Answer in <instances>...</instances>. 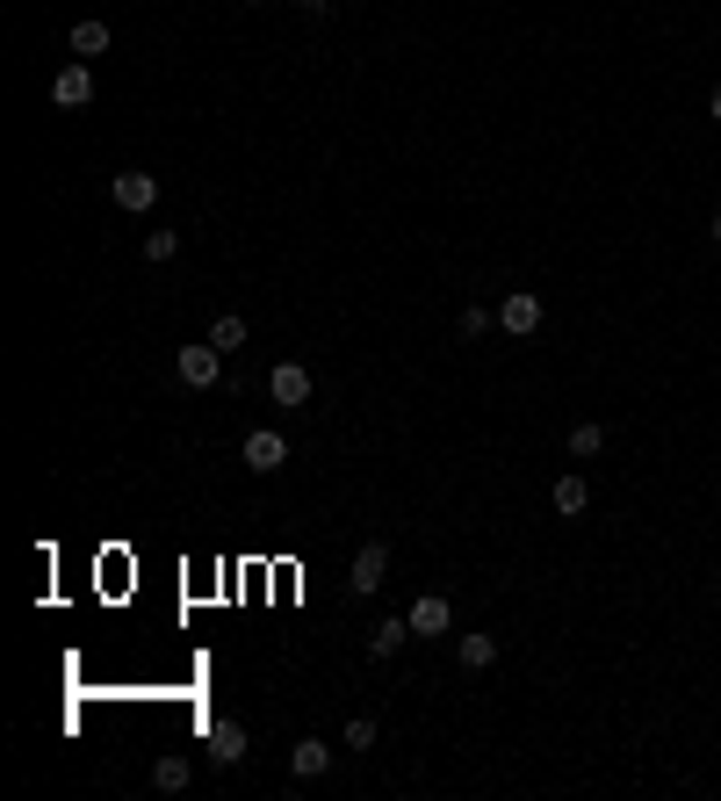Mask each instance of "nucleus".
Segmentation results:
<instances>
[{"mask_svg":"<svg viewBox=\"0 0 721 801\" xmlns=\"http://www.w3.org/2000/svg\"><path fill=\"white\" fill-rule=\"evenodd\" d=\"M382 577H390V549H382V541H360V557H354V571H346V585L368 599V593H382Z\"/></svg>","mask_w":721,"mask_h":801,"instance_id":"1","label":"nucleus"},{"mask_svg":"<svg viewBox=\"0 0 721 801\" xmlns=\"http://www.w3.org/2000/svg\"><path fill=\"white\" fill-rule=\"evenodd\" d=\"M499 325L513 332V340L541 332V297H534V289H505V304H499Z\"/></svg>","mask_w":721,"mask_h":801,"instance_id":"2","label":"nucleus"},{"mask_svg":"<svg viewBox=\"0 0 721 801\" xmlns=\"http://www.w3.org/2000/svg\"><path fill=\"white\" fill-rule=\"evenodd\" d=\"M217 362H224V347H181V354H173V368H181V384H188V390L217 384Z\"/></svg>","mask_w":721,"mask_h":801,"instance_id":"3","label":"nucleus"},{"mask_svg":"<svg viewBox=\"0 0 721 801\" xmlns=\"http://www.w3.org/2000/svg\"><path fill=\"white\" fill-rule=\"evenodd\" d=\"M282 462H289V440H282V434H267V426H260V434H245V470L275 477Z\"/></svg>","mask_w":721,"mask_h":801,"instance_id":"4","label":"nucleus"},{"mask_svg":"<svg viewBox=\"0 0 721 801\" xmlns=\"http://www.w3.org/2000/svg\"><path fill=\"white\" fill-rule=\"evenodd\" d=\"M267 398H275V404H310V368H304V362H275V376H267Z\"/></svg>","mask_w":721,"mask_h":801,"instance_id":"5","label":"nucleus"},{"mask_svg":"<svg viewBox=\"0 0 721 801\" xmlns=\"http://www.w3.org/2000/svg\"><path fill=\"white\" fill-rule=\"evenodd\" d=\"M52 102H58V108H87V102H94V72H87V66H58Z\"/></svg>","mask_w":721,"mask_h":801,"instance_id":"6","label":"nucleus"},{"mask_svg":"<svg viewBox=\"0 0 721 801\" xmlns=\"http://www.w3.org/2000/svg\"><path fill=\"white\" fill-rule=\"evenodd\" d=\"M289 766H296V780H318V773L332 766V744H325V736H296V744H289Z\"/></svg>","mask_w":721,"mask_h":801,"instance_id":"7","label":"nucleus"},{"mask_svg":"<svg viewBox=\"0 0 721 801\" xmlns=\"http://www.w3.org/2000/svg\"><path fill=\"white\" fill-rule=\"evenodd\" d=\"M404 621H412V636H447V599L440 593H419Z\"/></svg>","mask_w":721,"mask_h":801,"instance_id":"8","label":"nucleus"},{"mask_svg":"<svg viewBox=\"0 0 721 801\" xmlns=\"http://www.w3.org/2000/svg\"><path fill=\"white\" fill-rule=\"evenodd\" d=\"M159 203V174H116V209H152Z\"/></svg>","mask_w":721,"mask_h":801,"instance_id":"9","label":"nucleus"},{"mask_svg":"<svg viewBox=\"0 0 721 801\" xmlns=\"http://www.w3.org/2000/svg\"><path fill=\"white\" fill-rule=\"evenodd\" d=\"M549 505H556V513H563V520H577L584 505H592V484H584V477H556V491H549Z\"/></svg>","mask_w":721,"mask_h":801,"instance_id":"10","label":"nucleus"},{"mask_svg":"<svg viewBox=\"0 0 721 801\" xmlns=\"http://www.w3.org/2000/svg\"><path fill=\"white\" fill-rule=\"evenodd\" d=\"M209 751H217V766H239L245 758V730L239 722H209Z\"/></svg>","mask_w":721,"mask_h":801,"instance_id":"11","label":"nucleus"},{"mask_svg":"<svg viewBox=\"0 0 721 801\" xmlns=\"http://www.w3.org/2000/svg\"><path fill=\"white\" fill-rule=\"evenodd\" d=\"M108 44H116L108 22H72V52H80V58H108Z\"/></svg>","mask_w":721,"mask_h":801,"instance_id":"12","label":"nucleus"},{"mask_svg":"<svg viewBox=\"0 0 721 801\" xmlns=\"http://www.w3.org/2000/svg\"><path fill=\"white\" fill-rule=\"evenodd\" d=\"M404 643H412V621H397V614H390V621H382L376 636H368V657H397Z\"/></svg>","mask_w":721,"mask_h":801,"instance_id":"13","label":"nucleus"},{"mask_svg":"<svg viewBox=\"0 0 721 801\" xmlns=\"http://www.w3.org/2000/svg\"><path fill=\"white\" fill-rule=\"evenodd\" d=\"M606 448V426H592V419H577V426H570V455H577V462H592V455Z\"/></svg>","mask_w":721,"mask_h":801,"instance_id":"14","label":"nucleus"},{"mask_svg":"<svg viewBox=\"0 0 721 801\" xmlns=\"http://www.w3.org/2000/svg\"><path fill=\"white\" fill-rule=\"evenodd\" d=\"M152 787H159V794H181V787H188V758H173V751H167V758L152 766Z\"/></svg>","mask_w":721,"mask_h":801,"instance_id":"15","label":"nucleus"},{"mask_svg":"<svg viewBox=\"0 0 721 801\" xmlns=\"http://www.w3.org/2000/svg\"><path fill=\"white\" fill-rule=\"evenodd\" d=\"M455 650H462V664H469V672H483V664H499V636H462Z\"/></svg>","mask_w":721,"mask_h":801,"instance_id":"16","label":"nucleus"},{"mask_svg":"<svg viewBox=\"0 0 721 801\" xmlns=\"http://www.w3.org/2000/svg\"><path fill=\"white\" fill-rule=\"evenodd\" d=\"M209 347H224V354H231V347H245V318H239V311H224L217 325H209Z\"/></svg>","mask_w":721,"mask_h":801,"instance_id":"17","label":"nucleus"},{"mask_svg":"<svg viewBox=\"0 0 721 801\" xmlns=\"http://www.w3.org/2000/svg\"><path fill=\"white\" fill-rule=\"evenodd\" d=\"M181 253V231H145V261H173Z\"/></svg>","mask_w":721,"mask_h":801,"instance_id":"18","label":"nucleus"},{"mask_svg":"<svg viewBox=\"0 0 721 801\" xmlns=\"http://www.w3.org/2000/svg\"><path fill=\"white\" fill-rule=\"evenodd\" d=\"M455 332H462V340H483V332H491V311H483V304H469V311L455 318Z\"/></svg>","mask_w":721,"mask_h":801,"instance_id":"19","label":"nucleus"},{"mask_svg":"<svg viewBox=\"0 0 721 801\" xmlns=\"http://www.w3.org/2000/svg\"><path fill=\"white\" fill-rule=\"evenodd\" d=\"M340 744H346V751H368V744H376V722H368V714H354V722H346V736H340Z\"/></svg>","mask_w":721,"mask_h":801,"instance_id":"20","label":"nucleus"},{"mask_svg":"<svg viewBox=\"0 0 721 801\" xmlns=\"http://www.w3.org/2000/svg\"><path fill=\"white\" fill-rule=\"evenodd\" d=\"M296 8H304V15H310V22H325V15H332V8H340V0H296Z\"/></svg>","mask_w":721,"mask_h":801,"instance_id":"21","label":"nucleus"},{"mask_svg":"<svg viewBox=\"0 0 721 801\" xmlns=\"http://www.w3.org/2000/svg\"><path fill=\"white\" fill-rule=\"evenodd\" d=\"M707 116H714V123H721V88H714V94H707Z\"/></svg>","mask_w":721,"mask_h":801,"instance_id":"22","label":"nucleus"},{"mask_svg":"<svg viewBox=\"0 0 721 801\" xmlns=\"http://www.w3.org/2000/svg\"><path fill=\"white\" fill-rule=\"evenodd\" d=\"M707 239H714V245H721V209H714V225H707Z\"/></svg>","mask_w":721,"mask_h":801,"instance_id":"23","label":"nucleus"},{"mask_svg":"<svg viewBox=\"0 0 721 801\" xmlns=\"http://www.w3.org/2000/svg\"><path fill=\"white\" fill-rule=\"evenodd\" d=\"M253 8H267V0H253Z\"/></svg>","mask_w":721,"mask_h":801,"instance_id":"24","label":"nucleus"}]
</instances>
